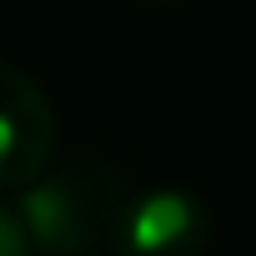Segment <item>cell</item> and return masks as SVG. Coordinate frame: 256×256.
I'll use <instances>...</instances> for the list:
<instances>
[{
  "mask_svg": "<svg viewBox=\"0 0 256 256\" xmlns=\"http://www.w3.org/2000/svg\"><path fill=\"white\" fill-rule=\"evenodd\" d=\"M16 211L30 226L40 256H96L116 236L126 186L106 166H66L50 176L40 171L30 186H20Z\"/></svg>",
  "mask_w": 256,
  "mask_h": 256,
  "instance_id": "1",
  "label": "cell"
},
{
  "mask_svg": "<svg viewBox=\"0 0 256 256\" xmlns=\"http://www.w3.org/2000/svg\"><path fill=\"white\" fill-rule=\"evenodd\" d=\"M151 6H176V0H151Z\"/></svg>",
  "mask_w": 256,
  "mask_h": 256,
  "instance_id": "5",
  "label": "cell"
},
{
  "mask_svg": "<svg viewBox=\"0 0 256 256\" xmlns=\"http://www.w3.org/2000/svg\"><path fill=\"white\" fill-rule=\"evenodd\" d=\"M0 256H40V246L16 206H0Z\"/></svg>",
  "mask_w": 256,
  "mask_h": 256,
  "instance_id": "4",
  "label": "cell"
},
{
  "mask_svg": "<svg viewBox=\"0 0 256 256\" xmlns=\"http://www.w3.org/2000/svg\"><path fill=\"white\" fill-rule=\"evenodd\" d=\"M56 156V110L46 90L10 60H0V191H20Z\"/></svg>",
  "mask_w": 256,
  "mask_h": 256,
  "instance_id": "2",
  "label": "cell"
},
{
  "mask_svg": "<svg viewBox=\"0 0 256 256\" xmlns=\"http://www.w3.org/2000/svg\"><path fill=\"white\" fill-rule=\"evenodd\" d=\"M206 236H211L206 206L181 186H161L126 201L110 251L116 256H201Z\"/></svg>",
  "mask_w": 256,
  "mask_h": 256,
  "instance_id": "3",
  "label": "cell"
}]
</instances>
